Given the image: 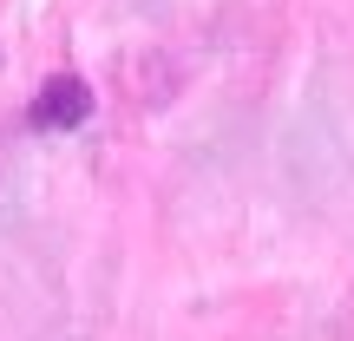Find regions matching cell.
Segmentation results:
<instances>
[{
	"mask_svg": "<svg viewBox=\"0 0 354 341\" xmlns=\"http://www.w3.org/2000/svg\"><path fill=\"white\" fill-rule=\"evenodd\" d=\"M86 118H92V86L79 73H46L33 105H26V125L33 131H79Z\"/></svg>",
	"mask_w": 354,
	"mask_h": 341,
	"instance_id": "obj_1",
	"label": "cell"
}]
</instances>
